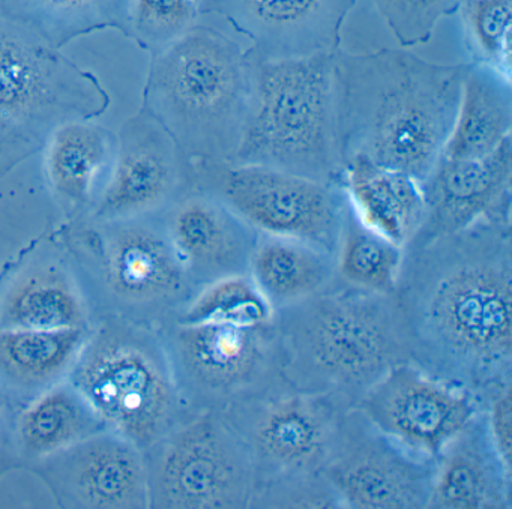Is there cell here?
Masks as SVG:
<instances>
[{
    "label": "cell",
    "mask_w": 512,
    "mask_h": 509,
    "mask_svg": "<svg viewBox=\"0 0 512 509\" xmlns=\"http://www.w3.org/2000/svg\"><path fill=\"white\" fill-rule=\"evenodd\" d=\"M110 430L70 379L17 412L16 440L23 469L94 434Z\"/></svg>",
    "instance_id": "26"
},
{
    "label": "cell",
    "mask_w": 512,
    "mask_h": 509,
    "mask_svg": "<svg viewBox=\"0 0 512 509\" xmlns=\"http://www.w3.org/2000/svg\"><path fill=\"white\" fill-rule=\"evenodd\" d=\"M251 508H343L325 473L265 482L257 488Z\"/></svg>",
    "instance_id": "34"
},
{
    "label": "cell",
    "mask_w": 512,
    "mask_h": 509,
    "mask_svg": "<svg viewBox=\"0 0 512 509\" xmlns=\"http://www.w3.org/2000/svg\"><path fill=\"white\" fill-rule=\"evenodd\" d=\"M67 248L95 320L119 319L161 329L199 290L176 256L160 214L127 220L62 221Z\"/></svg>",
    "instance_id": "5"
},
{
    "label": "cell",
    "mask_w": 512,
    "mask_h": 509,
    "mask_svg": "<svg viewBox=\"0 0 512 509\" xmlns=\"http://www.w3.org/2000/svg\"><path fill=\"white\" fill-rule=\"evenodd\" d=\"M467 64H434L407 49L334 53L341 161L361 155L424 182L445 151Z\"/></svg>",
    "instance_id": "2"
},
{
    "label": "cell",
    "mask_w": 512,
    "mask_h": 509,
    "mask_svg": "<svg viewBox=\"0 0 512 509\" xmlns=\"http://www.w3.org/2000/svg\"><path fill=\"white\" fill-rule=\"evenodd\" d=\"M110 106L97 74L0 19V179L41 154L62 125L98 121Z\"/></svg>",
    "instance_id": "8"
},
{
    "label": "cell",
    "mask_w": 512,
    "mask_h": 509,
    "mask_svg": "<svg viewBox=\"0 0 512 509\" xmlns=\"http://www.w3.org/2000/svg\"><path fill=\"white\" fill-rule=\"evenodd\" d=\"M176 256L197 290L248 275L259 232L223 200L190 187L160 212Z\"/></svg>",
    "instance_id": "20"
},
{
    "label": "cell",
    "mask_w": 512,
    "mask_h": 509,
    "mask_svg": "<svg viewBox=\"0 0 512 509\" xmlns=\"http://www.w3.org/2000/svg\"><path fill=\"white\" fill-rule=\"evenodd\" d=\"M337 52V50H335ZM251 61L253 95L230 164L271 167L341 184L335 118L334 53Z\"/></svg>",
    "instance_id": "6"
},
{
    "label": "cell",
    "mask_w": 512,
    "mask_h": 509,
    "mask_svg": "<svg viewBox=\"0 0 512 509\" xmlns=\"http://www.w3.org/2000/svg\"><path fill=\"white\" fill-rule=\"evenodd\" d=\"M425 217L406 245H422L482 220H512V137L481 158L442 157L422 182Z\"/></svg>",
    "instance_id": "19"
},
{
    "label": "cell",
    "mask_w": 512,
    "mask_h": 509,
    "mask_svg": "<svg viewBox=\"0 0 512 509\" xmlns=\"http://www.w3.org/2000/svg\"><path fill=\"white\" fill-rule=\"evenodd\" d=\"M394 295L410 364L476 400L512 382V220L404 247Z\"/></svg>",
    "instance_id": "1"
},
{
    "label": "cell",
    "mask_w": 512,
    "mask_h": 509,
    "mask_svg": "<svg viewBox=\"0 0 512 509\" xmlns=\"http://www.w3.org/2000/svg\"><path fill=\"white\" fill-rule=\"evenodd\" d=\"M200 16L196 0H131L127 38L154 56L181 40Z\"/></svg>",
    "instance_id": "32"
},
{
    "label": "cell",
    "mask_w": 512,
    "mask_h": 509,
    "mask_svg": "<svg viewBox=\"0 0 512 509\" xmlns=\"http://www.w3.org/2000/svg\"><path fill=\"white\" fill-rule=\"evenodd\" d=\"M457 13L472 64L512 79V0H463Z\"/></svg>",
    "instance_id": "30"
},
{
    "label": "cell",
    "mask_w": 512,
    "mask_h": 509,
    "mask_svg": "<svg viewBox=\"0 0 512 509\" xmlns=\"http://www.w3.org/2000/svg\"><path fill=\"white\" fill-rule=\"evenodd\" d=\"M116 133L97 121H73L47 140L43 172L62 220L88 218L109 176Z\"/></svg>",
    "instance_id": "22"
},
{
    "label": "cell",
    "mask_w": 512,
    "mask_h": 509,
    "mask_svg": "<svg viewBox=\"0 0 512 509\" xmlns=\"http://www.w3.org/2000/svg\"><path fill=\"white\" fill-rule=\"evenodd\" d=\"M341 185L356 215L400 247L421 229L425 199L418 179L356 155L344 161Z\"/></svg>",
    "instance_id": "24"
},
{
    "label": "cell",
    "mask_w": 512,
    "mask_h": 509,
    "mask_svg": "<svg viewBox=\"0 0 512 509\" xmlns=\"http://www.w3.org/2000/svg\"><path fill=\"white\" fill-rule=\"evenodd\" d=\"M191 187L223 200L254 230L337 253L346 214L343 185L253 164L191 166Z\"/></svg>",
    "instance_id": "11"
},
{
    "label": "cell",
    "mask_w": 512,
    "mask_h": 509,
    "mask_svg": "<svg viewBox=\"0 0 512 509\" xmlns=\"http://www.w3.org/2000/svg\"><path fill=\"white\" fill-rule=\"evenodd\" d=\"M436 460L404 448L356 409L341 416L326 479L349 509H427Z\"/></svg>",
    "instance_id": "13"
},
{
    "label": "cell",
    "mask_w": 512,
    "mask_h": 509,
    "mask_svg": "<svg viewBox=\"0 0 512 509\" xmlns=\"http://www.w3.org/2000/svg\"><path fill=\"white\" fill-rule=\"evenodd\" d=\"M196 2H197V5H199L200 0H196Z\"/></svg>",
    "instance_id": "37"
},
{
    "label": "cell",
    "mask_w": 512,
    "mask_h": 509,
    "mask_svg": "<svg viewBox=\"0 0 512 509\" xmlns=\"http://www.w3.org/2000/svg\"><path fill=\"white\" fill-rule=\"evenodd\" d=\"M248 277L277 311L331 289L335 256L298 239L259 233Z\"/></svg>",
    "instance_id": "25"
},
{
    "label": "cell",
    "mask_w": 512,
    "mask_h": 509,
    "mask_svg": "<svg viewBox=\"0 0 512 509\" xmlns=\"http://www.w3.org/2000/svg\"><path fill=\"white\" fill-rule=\"evenodd\" d=\"M191 187V164L163 125L140 109L116 133L109 176L88 218L160 214Z\"/></svg>",
    "instance_id": "16"
},
{
    "label": "cell",
    "mask_w": 512,
    "mask_h": 509,
    "mask_svg": "<svg viewBox=\"0 0 512 509\" xmlns=\"http://www.w3.org/2000/svg\"><path fill=\"white\" fill-rule=\"evenodd\" d=\"M463 0H373L401 49L427 44L440 20L457 13Z\"/></svg>",
    "instance_id": "33"
},
{
    "label": "cell",
    "mask_w": 512,
    "mask_h": 509,
    "mask_svg": "<svg viewBox=\"0 0 512 509\" xmlns=\"http://www.w3.org/2000/svg\"><path fill=\"white\" fill-rule=\"evenodd\" d=\"M404 248L368 227L347 199L335 253V284L358 292L394 295Z\"/></svg>",
    "instance_id": "29"
},
{
    "label": "cell",
    "mask_w": 512,
    "mask_h": 509,
    "mask_svg": "<svg viewBox=\"0 0 512 509\" xmlns=\"http://www.w3.org/2000/svg\"><path fill=\"white\" fill-rule=\"evenodd\" d=\"M274 310L248 275L224 278L203 287L179 314L178 322H224L259 325L271 322Z\"/></svg>",
    "instance_id": "31"
},
{
    "label": "cell",
    "mask_w": 512,
    "mask_h": 509,
    "mask_svg": "<svg viewBox=\"0 0 512 509\" xmlns=\"http://www.w3.org/2000/svg\"><path fill=\"white\" fill-rule=\"evenodd\" d=\"M149 508L247 509L259 479L221 412H197L143 449Z\"/></svg>",
    "instance_id": "10"
},
{
    "label": "cell",
    "mask_w": 512,
    "mask_h": 509,
    "mask_svg": "<svg viewBox=\"0 0 512 509\" xmlns=\"http://www.w3.org/2000/svg\"><path fill=\"white\" fill-rule=\"evenodd\" d=\"M95 314L55 227L0 269V329H88Z\"/></svg>",
    "instance_id": "15"
},
{
    "label": "cell",
    "mask_w": 512,
    "mask_h": 509,
    "mask_svg": "<svg viewBox=\"0 0 512 509\" xmlns=\"http://www.w3.org/2000/svg\"><path fill=\"white\" fill-rule=\"evenodd\" d=\"M430 508L512 509V467L497 452L481 409L436 458Z\"/></svg>",
    "instance_id": "21"
},
{
    "label": "cell",
    "mask_w": 512,
    "mask_h": 509,
    "mask_svg": "<svg viewBox=\"0 0 512 509\" xmlns=\"http://www.w3.org/2000/svg\"><path fill=\"white\" fill-rule=\"evenodd\" d=\"M131 0H0V19L62 50L95 32L127 37Z\"/></svg>",
    "instance_id": "28"
},
{
    "label": "cell",
    "mask_w": 512,
    "mask_h": 509,
    "mask_svg": "<svg viewBox=\"0 0 512 509\" xmlns=\"http://www.w3.org/2000/svg\"><path fill=\"white\" fill-rule=\"evenodd\" d=\"M158 332L179 391L194 412H223L292 389L274 319L259 325L175 320Z\"/></svg>",
    "instance_id": "9"
},
{
    "label": "cell",
    "mask_w": 512,
    "mask_h": 509,
    "mask_svg": "<svg viewBox=\"0 0 512 509\" xmlns=\"http://www.w3.org/2000/svg\"><path fill=\"white\" fill-rule=\"evenodd\" d=\"M88 329H0V389L17 410L65 382Z\"/></svg>",
    "instance_id": "23"
},
{
    "label": "cell",
    "mask_w": 512,
    "mask_h": 509,
    "mask_svg": "<svg viewBox=\"0 0 512 509\" xmlns=\"http://www.w3.org/2000/svg\"><path fill=\"white\" fill-rule=\"evenodd\" d=\"M253 76L241 44L197 23L151 56L142 107L172 136L191 166L232 163L250 115Z\"/></svg>",
    "instance_id": "4"
},
{
    "label": "cell",
    "mask_w": 512,
    "mask_h": 509,
    "mask_svg": "<svg viewBox=\"0 0 512 509\" xmlns=\"http://www.w3.org/2000/svg\"><path fill=\"white\" fill-rule=\"evenodd\" d=\"M17 412L13 401L0 389V481L14 470L23 469L16 440Z\"/></svg>",
    "instance_id": "36"
},
{
    "label": "cell",
    "mask_w": 512,
    "mask_h": 509,
    "mask_svg": "<svg viewBox=\"0 0 512 509\" xmlns=\"http://www.w3.org/2000/svg\"><path fill=\"white\" fill-rule=\"evenodd\" d=\"M511 137V77L470 62L457 118L442 157L455 160L485 157Z\"/></svg>",
    "instance_id": "27"
},
{
    "label": "cell",
    "mask_w": 512,
    "mask_h": 509,
    "mask_svg": "<svg viewBox=\"0 0 512 509\" xmlns=\"http://www.w3.org/2000/svg\"><path fill=\"white\" fill-rule=\"evenodd\" d=\"M356 0H200L202 16L223 17L250 41V61L299 58L340 49Z\"/></svg>",
    "instance_id": "18"
},
{
    "label": "cell",
    "mask_w": 512,
    "mask_h": 509,
    "mask_svg": "<svg viewBox=\"0 0 512 509\" xmlns=\"http://www.w3.org/2000/svg\"><path fill=\"white\" fill-rule=\"evenodd\" d=\"M346 410L331 398L286 389L221 413L244 443L262 485L323 473Z\"/></svg>",
    "instance_id": "12"
},
{
    "label": "cell",
    "mask_w": 512,
    "mask_h": 509,
    "mask_svg": "<svg viewBox=\"0 0 512 509\" xmlns=\"http://www.w3.org/2000/svg\"><path fill=\"white\" fill-rule=\"evenodd\" d=\"M290 388L355 409L395 365L410 362L406 325L395 295L334 286L274 311Z\"/></svg>",
    "instance_id": "3"
},
{
    "label": "cell",
    "mask_w": 512,
    "mask_h": 509,
    "mask_svg": "<svg viewBox=\"0 0 512 509\" xmlns=\"http://www.w3.org/2000/svg\"><path fill=\"white\" fill-rule=\"evenodd\" d=\"M478 403L497 452L506 466L512 467V382L488 389Z\"/></svg>",
    "instance_id": "35"
},
{
    "label": "cell",
    "mask_w": 512,
    "mask_h": 509,
    "mask_svg": "<svg viewBox=\"0 0 512 509\" xmlns=\"http://www.w3.org/2000/svg\"><path fill=\"white\" fill-rule=\"evenodd\" d=\"M62 509L149 508L145 455L113 430L26 467Z\"/></svg>",
    "instance_id": "17"
},
{
    "label": "cell",
    "mask_w": 512,
    "mask_h": 509,
    "mask_svg": "<svg viewBox=\"0 0 512 509\" xmlns=\"http://www.w3.org/2000/svg\"><path fill=\"white\" fill-rule=\"evenodd\" d=\"M355 409L404 448L436 460L478 413L479 403L470 392L404 362L374 383Z\"/></svg>",
    "instance_id": "14"
},
{
    "label": "cell",
    "mask_w": 512,
    "mask_h": 509,
    "mask_svg": "<svg viewBox=\"0 0 512 509\" xmlns=\"http://www.w3.org/2000/svg\"><path fill=\"white\" fill-rule=\"evenodd\" d=\"M110 430L140 449L196 415L173 376L158 329L101 319L70 377Z\"/></svg>",
    "instance_id": "7"
}]
</instances>
